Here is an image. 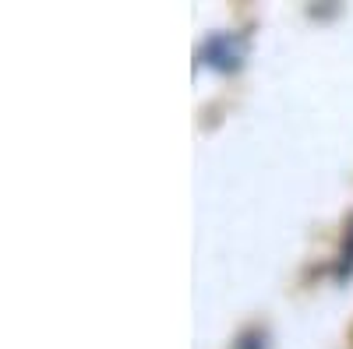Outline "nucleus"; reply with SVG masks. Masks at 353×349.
Returning <instances> with one entry per match:
<instances>
[{
    "label": "nucleus",
    "instance_id": "nucleus-1",
    "mask_svg": "<svg viewBox=\"0 0 353 349\" xmlns=\"http://www.w3.org/2000/svg\"><path fill=\"white\" fill-rule=\"evenodd\" d=\"M201 61L219 67V71L241 67V61H244V39H237V36H212L209 43L201 46Z\"/></svg>",
    "mask_w": 353,
    "mask_h": 349
},
{
    "label": "nucleus",
    "instance_id": "nucleus-2",
    "mask_svg": "<svg viewBox=\"0 0 353 349\" xmlns=\"http://www.w3.org/2000/svg\"><path fill=\"white\" fill-rule=\"evenodd\" d=\"M346 254L353 257V222H350V229H346Z\"/></svg>",
    "mask_w": 353,
    "mask_h": 349
}]
</instances>
